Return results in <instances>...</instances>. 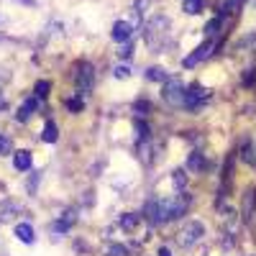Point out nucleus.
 Masks as SVG:
<instances>
[{"instance_id": "nucleus-1", "label": "nucleus", "mask_w": 256, "mask_h": 256, "mask_svg": "<svg viewBox=\"0 0 256 256\" xmlns=\"http://www.w3.org/2000/svg\"><path fill=\"white\" fill-rule=\"evenodd\" d=\"M166 28H169V20H166L164 16H154V18L146 24V44L156 49V46L162 44V36L166 34Z\"/></svg>"}, {"instance_id": "nucleus-2", "label": "nucleus", "mask_w": 256, "mask_h": 256, "mask_svg": "<svg viewBox=\"0 0 256 256\" xmlns=\"http://www.w3.org/2000/svg\"><path fill=\"white\" fill-rule=\"evenodd\" d=\"M164 100L172 105H184V88L180 80H164Z\"/></svg>"}, {"instance_id": "nucleus-3", "label": "nucleus", "mask_w": 256, "mask_h": 256, "mask_svg": "<svg viewBox=\"0 0 256 256\" xmlns=\"http://www.w3.org/2000/svg\"><path fill=\"white\" fill-rule=\"evenodd\" d=\"M208 98H210V92L205 88H200V84H192L190 90H184V105L192 110H198L202 102H208Z\"/></svg>"}, {"instance_id": "nucleus-4", "label": "nucleus", "mask_w": 256, "mask_h": 256, "mask_svg": "<svg viewBox=\"0 0 256 256\" xmlns=\"http://www.w3.org/2000/svg\"><path fill=\"white\" fill-rule=\"evenodd\" d=\"M200 236H202V226H200V223H187V226L182 228V233H180V244L187 248V246H192V244H198Z\"/></svg>"}, {"instance_id": "nucleus-5", "label": "nucleus", "mask_w": 256, "mask_h": 256, "mask_svg": "<svg viewBox=\"0 0 256 256\" xmlns=\"http://www.w3.org/2000/svg\"><path fill=\"white\" fill-rule=\"evenodd\" d=\"M212 46H216V44H212V41L208 38L205 44H200V46L195 49V54H190V56H187L182 64H184V67H195V64H200V62H202V59H205V56L212 52Z\"/></svg>"}, {"instance_id": "nucleus-6", "label": "nucleus", "mask_w": 256, "mask_h": 256, "mask_svg": "<svg viewBox=\"0 0 256 256\" xmlns=\"http://www.w3.org/2000/svg\"><path fill=\"white\" fill-rule=\"evenodd\" d=\"M92 82H95V74H92V64H88V62H84L82 67H80V74H77V84H80L82 95H84V92H88V90L92 88Z\"/></svg>"}, {"instance_id": "nucleus-7", "label": "nucleus", "mask_w": 256, "mask_h": 256, "mask_svg": "<svg viewBox=\"0 0 256 256\" xmlns=\"http://www.w3.org/2000/svg\"><path fill=\"white\" fill-rule=\"evenodd\" d=\"M36 108H38V98H28V100H24L20 102V108H18V113H16V118L24 123V120H28L34 113H36Z\"/></svg>"}, {"instance_id": "nucleus-8", "label": "nucleus", "mask_w": 256, "mask_h": 256, "mask_svg": "<svg viewBox=\"0 0 256 256\" xmlns=\"http://www.w3.org/2000/svg\"><path fill=\"white\" fill-rule=\"evenodd\" d=\"M131 34H134V26L128 24V20H118V24L113 26V38L120 41V44H126V41L131 38Z\"/></svg>"}, {"instance_id": "nucleus-9", "label": "nucleus", "mask_w": 256, "mask_h": 256, "mask_svg": "<svg viewBox=\"0 0 256 256\" xmlns=\"http://www.w3.org/2000/svg\"><path fill=\"white\" fill-rule=\"evenodd\" d=\"M13 164H16V169H18V172H28V169H31V164H34V156H31V152H16V154H13Z\"/></svg>"}, {"instance_id": "nucleus-10", "label": "nucleus", "mask_w": 256, "mask_h": 256, "mask_svg": "<svg viewBox=\"0 0 256 256\" xmlns=\"http://www.w3.org/2000/svg\"><path fill=\"white\" fill-rule=\"evenodd\" d=\"M144 216L148 223H162V216H159V200H148L144 205Z\"/></svg>"}, {"instance_id": "nucleus-11", "label": "nucleus", "mask_w": 256, "mask_h": 256, "mask_svg": "<svg viewBox=\"0 0 256 256\" xmlns=\"http://www.w3.org/2000/svg\"><path fill=\"white\" fill-rule=\"evenodd\" d=\"M16 236L24 241V244H34V228L28 223H18L16 226Z\"/></svg>"}, {"instance_id": "nucleus-12", "label": "nucleus", "mask_w": 256, "mask_h": 256, "mask_svg": "<svg viewBox=\"0 0 256 256\" xmlns=\"http://www.w3.org/2000/svg\"><path fill=\"white\" fill-rule=\"evenodd\" d=\"M59 138V131H56V123L54 120H49L46 126H44V131H41V141H46V144H54Z\"/></svg>"}, {"instance_id": "nucleus-13", "label": "nucleus", "mask_w": 256, "mask_h": 256, "mask_svg": "<svg viewBox=\"0 0 256 256\" xmlns=\"http://www.w3.org/2000/svg\"><path fill=\"white\" fill-rule=\"evenodd\" d=\"M74 220H77L74 210H70V212H67V218H62V220H56V223H54V230H56V233H62V230H70Z\"/></svg>"}, {"instance_id": "nucleus-14", "label": "nucleus", "mask_w": 256, "mask_h": 256, "mask_svg": "<svg viewBox=\"0 0 256 256\" xmlns=\"http://www.w3.org/2000/svg\"><path fill=\"white\" fill-rule=\"evenodd\" d=\"M138 226V216H134V212H126V216L120 218V228L123 230H134Z\"/></svg>"}, {"instance_id": "nucleus-15", "label": "nucleus", "mask_w": 256, "mask_h": 256, "mask_svg": "<svg viewBox=\"0 0 256 256\" xmlns=\"http://www.w3.org/2000/svg\"><path fill=\"white\" fill-rule=\"evenodd\" d=\"M64 105H67V108H70L72 113H80V110L84 108V100H82V92H80L77 98H67V100H64Z\"/></svg>"}, {"instance_id": "nucleus-16", "label": "nucleus", "mask_w": 256, "mask_h": 256, "mask_svg": "<svg viewBox=\"0 0 256 256\" xmlns=\"http://www.w3.org/2000/svg\"><path fill=\"white\" fill-rule=\"evenodd\" d=\"M146 80H152V82H164L166 80V72L162 67H152V70H146Z\"/></svg>"}, {"instance_id": "nucleus-17", "label": "nucleus", "mask_w": 256, "mask_h": 256, "mask_svg": "<svg viewBox=\"0 0 256 256\" xmlns=\"http://www.w3.org/2000/svg\"><path fill=\"white\" fill-rule=\"evenodd\" d=\"M202 166H205V162H202L200 154H192V156L187 159V169H192V172H200Z\"/></svg>"}, {"instance_id": "nucleus-18", "label": "nucleus", "mask_w": 256, "mask_h": 256, "mask_svg": "<svg viewBox=\"0 0 256 256\" xmlns=\"http://www.w3.org/2000/svg\"><path fill=\"white\" fill-rule=\"evenodd\" d=\"M13 210H18V205H16V202H6V205H0V220H10V218H13V216H10Z\"/></svg>"}, {"instance_id": "nucleus-19", "label": "nucleus", "mask_w": 256, "mask_h": 256, "mask_svg": "<svg viewBox=\"0 0 256 256\" xmlns=\"http://www.w3.org/2000/svg\"><path fill=\"white\" fill-rule=\"evenodd\" d=\"M202 10V0H184V13H200Z\"/></svg>"}, {"instance_id": "nucleus-20", "label": "nucleus", "mask_w": 256, "mask_h": 256, "mask_svg": "<svg viewBox=\"0 0 256 256\" xmlns=\"http://www.w3.org/2000/svg\"><path fill=\"white\" fill-rule=\"evenodd\" d=\"M49 90H52V84H49L46 80H41V82H36V90H34V92H36V98H46Z\"/></svg>"}, {"instance_id": "nucleus-21", "label": "nucleus", "mask_w": 256, "mask_h": 256, "mask_svg": "<svg viewBox=\"0 0 256 256\" xmlns=\"http://www.w3.org/2000/svg\"><path fill=\"white\" fill-rule=\"evenodd\" d=\"M8 152H13V141L8 136H0V154H8Z\"/></svg>"}, {"instance_id": "nucleus-22", "label": "nucleus", "mask_w": 256, "mask_h": 256, "mask_svg": "<svg viewBox=\"0 0 256 256\" xmlns=\"http://www.w3.org/2000/svg\"><path fill=\"white\" fill-rule=\"evenodd\" d=\"M116 77H118V80L131 77V67H128V64H120V67H116Z\"/></svg>"}, {"instance_id": "nucleus-23", "label": "nucleus", "mask_w": 256, "mask_h": 256, "mask_svg": "<svg viewBox=\"0 0 256 256\" xmlns=\"http://www.w3.org/2000/svg\"><path fill=\"white\" fill-rule=\"evenodd\" d=\"M218 28H220V18H212L210 24L205 26V34H210V36H212V34H216Z\"/></svg>"}, {"instance_id": "nucleus-24", "label": "nucleus", "mask_w": 256, "mask_h": 256, "mask_svg": "<svg viewBox=\"0 0 256 256\" xmlns=\"http://www.w3.org/2000/svg\"><path fill=\"white\" fill-rule=\"evenodd\" d=\"M136 131H138L141 138H148V126H146L144 120H136Z\"/></svg>"}, {"instance_id": "nucleus-25", "label": "nucleus", "mask_w": 256, "mask_h": 256, "mask_svg": "<svg viewBox=\"0 0 256 256\" xmlns=\"http://www.w3.org/2000/svg\"><path fill=\"white\" fill-rule=\"evenodd\" d=\"M110 256H128V248L120 246V244H116V246H110Z\"/></svg>"}, {"instance_id": "nucleus-26", "label": "nucleus", "mask_w": 256, "mask_h": 256, "mask_svg": "<svg viewBox=\"0 0 256 256\" xmlns=\"http://www.w3.org/2000/svg\"><path fill=\"white\" fill-rule=\"evenodd\" d=\"M134 54V46L131 44H126V46H120V52H118V56L120 59H128V56H131Z\"/></svg>"}, {"instance_id": "nucleus-27", "label": "nucleus", "mask_w": 256, "mask_h": 256, "mask_svg": "<svg viewBox=\"0 0 256 256\" xmlns=\"http://www.w3.org/2000/svg\"><path fill=\"white\" fill-rule=\"evenodd\" d=\"M241 0H226V6H223V13H233V8H238Z\"/></svg>"}, {"instance_id": "nucleus-28", "label": "nucleus", "mask_w": 256, "mask_h": 256, "mask_svg": "<svg viewBox=\"0 0 256 256\" xmlns=\"http://www.w3.org/2000/svg\"><path fill=\"white\" fill-rule=\"evenodd\" d=\"M148 108H152V105H148V100H138V102H136V110H138V113H144V110L148 113Z\"/></svg>"}, {"instance_id": "nucleus-29", "label": "nucleus", "mask_w": 256, "mask_h": 256, "mask_svg": "<svg viewBox=\"0 0 256 256\" xmlns=\"http://www.w3.org/2000/svg\"><path fill=\"white\" fill-rule=\"evenodd\" d=\"M174 182H177V187H184V172H182V169L174 172Z\"/></svg>"}, {"instance_id": "nucleus-30", "label": "nucleus", "mask_w": 256, "mask_h": 256, "mask_svg": "<svg viewBox=\"0 0 256 256\" xmlns=\"http://www.w3.org/2000/svg\"><path fill=\"white\" fill-rule=\"evenodd\" d=\"M159 256H172V254H169V248L164 246V248H159Z\"/></svg>"}, {"instance_id": "nucleus-31", "label": "nucleus", "mask_w": 256, "mask_h": 256, "mask_svg": "<svg viewBox=\"0 0 256 256\" xmlns=\"http://www.w3.org/2000/svg\"><path fill=\"white\" fill-rule=\"evenodd\" d=\"M0 108H6V100L3 98H0Z\"/></svg>"}]
</instances>
